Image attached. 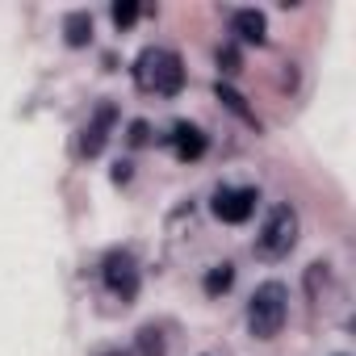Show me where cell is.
Wrapping results in <instances>:
<instances>
[{
  "label": "cell",
  "mask_w": 356,
  "mask_h": 356,
  "mask_svg": "<svg viewBox=\"0 0 356 356\" xmlns=\"http://www.w3.org/2000/svg\"><path fill=\"white\" fill-rule=\"evenodd\" d=\"M134 80L143 92H155V97H176L185 88V63L176 51L168 47H147L138 59H134Z\"/></svg>",
  "instance_id": "cell-1"
},
{
  "label": "cell",
  "mask_w": 356,
  "mask_h": 356,
  "mask_svg": "<svg viewBox=\"0 0 356 356\" xmlns=\"http://www.w3.org/2000/svg\"><path fill=\"white\" fill-rule=\"evenodd\" d=\"M285 314H289V289L281 281H264L248 302V327L256 339H273L285 327Z\"/></svg>",
  "instance_id": "cell-2"
},
{
  "label": "cell",
  "mask_w": 356,
  "mask_h": 356,
  "mask_svg": "<svg viewBox=\"0 0 356 356\" xmlns=\"http://www.w3.org/2000/svg\"><path fill=\"white\" fill-rule=\"evenodd\" d=\"M293 243H298V214H293V206H273L264 227H260V235H256V252L264 260H281V256L293 252Z\"/></svg>",
  "instance_id": "cell-3"
},
{
  "label": "cell",
  "mask_w": 356,
  "mask_h": 356,
  "mask_svg": "<svg viewBox=\"0 0 356 356\" xmlns=\"http://www.w3.org/2000/svg\"><path fill=\"white\" fill-rule=\"evenodd\" d=\"M101 277H105V289H109L113 298H122V302H130V298L138 293V264H134L130 252H109Z\"/></svg>",
  "instance_id": "cell-4"
},
{
  "label": "cell",
  "mask_w": 356,
  "mask_h": 356,
  "mask_svg": "<svg viewBox=\"0 0 356 356\" xmlns=\"http://www.w3.org/2000/svg\"><path fill=\"white\" fill-rule=\"evenodd\" d=\"M256 189H218L214 193V218L218 222H248L252 218V210H256Z\"/></svg>",
  "instance_id": "cell-5"
},
{
  "label": "cell",
  "mask_w": 356,
  "mask_h": 356,
  "mask_svg": "<svg viewBox=\"0 0 356 356\" xmlns=\"http://www.w3.org/2000/svg\"><path fill=\"white\" fill-rule=\"evenodd\" d=\"M113 118H118V109H113V105H101V109L92 113V122H88V126H84V134H80V155H84V159L101 155V147H105V138H109Z\"/></svg>",
  "instance_id": "cell-6"
},
{
  "label": "cell",
  "mask_w": 356,
  "mask_h": 356,
  "mask_svg": "<svg viewBox=\"0 0 356 356\" xmlns=\"http://www.w3.org/2000/svg\"><path fill=\"white\" fill-rule=\"evenodd\" d=\"M168 147H172V155L176 159H202V151H206V134L197 130V126H189V122H176L172 130H168Z\"/></svg>",
  "instance_id": "cell-7"
},
{
  "label": "cell",
  "mask_w": 356,
  "mask_h": 356,
  "mask_svg": "<svg viewBox=\"0 0 356 356\" xmlns=\"http://www.w3.org/2000/svg\"><path fill=\"white\" fill-rule=\"evenodd\" d=\"M231 26H235V34H239L243 42H264V13H256V9H239Z\"/></svg>",
  "instance_id": "cell-8"
},
{
  "label": "cell",
  "mask_w": 356,
  "mask_h": 356,
  "mask_svg": "<svg viewBox=\"0 0 356 356\" xmlns=\"http://www.w3.org/2000/svg\"><path fill=\"white\" fill-rule=\"evenodd\" d=\"M63 30H67V42H72V47H84V42L92 38V17H88V13H72V17L63 22Z\"/></svg>",
  "instance_id": "cell-9"
},
{
  "label": "cell",
  "mask_w": 356,
  "mask_h": 356,
  "mask_svg": "<svg viewBox=\"0 0 356 356\" xmlns=\"http://www.w3.org/2000/svg\"><path fill=\"white\" fill-rule=\"evenodd\" d=\"M231 281H235V268H231V264H214L210 277H206V293H227Z\"/></svg>",
  "instance_id": "cell-10"
},
{
  "label": "cell",
  "mask_w": 356,
  "mask_h": 356,
  "mask_svg": "<svg viewBox=\"0 0 356 356\" xmlns=\"http://www.w3.org/2000/svg\"><path fill=\"white\" fill-rule=\"evenodd\" d=\"M214 92H218V101H227V105H231V109H235V113H239V118H243V122H252V126H256V113H252V109H248V105H243V97H239V92H235V88H227V84H218V88H214Z\"/></svg>",
  "instance_id": "cell-11"
},
{
  "label": "cell",
  "mask_w": 356,
  "mask_h": 356,
  "mask_svg": "<svg viewBox=\"0 0 356 356\" xmlns=\"http://www.w3.org/2000/svg\"><path fill=\"white\" fill-rule=\"evenodd\" d=\"M134 17H138V9H134V5H113V22H118V26H130Z\"/></svg>",
  "instance_id": "cell-12"
},
{
  "label": "cell",
  "mask_w": 356,
  "mask_h": 356,
  "mask_svg": "<svg viewBox=\"0 0 356 356\" xmlns=\"http://www.w3.org/2000/svg\"><path fill=\"white\" fill-rule=\"evenodd\" d=\"M130 143H147V126H143V122L130 126Z\"/></svg>",
  "instance_id": "cell-13"
},
{
  "label": "cell",
  "mask_w": 356,
  "mask_h": 356,
  "mask_svg": "<svg viewBox=\"0 0 356 356\" xmlns=\"http://www.w3.org/2000/svg\"><path fill=\"white\" fill-rule=\"evenodd\" d=\"M126 176H130V163H118V168H113V181L122 185V181H126Z\"/></svg>",
  "instance_id": "cell-14"
}]
</instances>
